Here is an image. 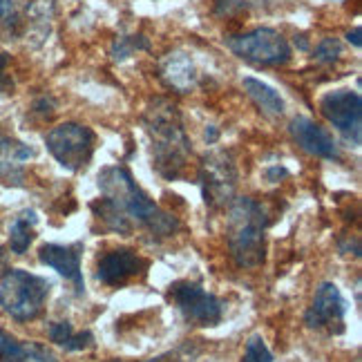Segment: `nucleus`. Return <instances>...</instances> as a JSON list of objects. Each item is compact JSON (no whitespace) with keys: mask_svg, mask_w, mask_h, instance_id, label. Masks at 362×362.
I'll return each instance as SVG.
<instances>
[{"mask_svg":"<svg viewBox=\"0 0 362 362\" xmlns=\"http://www.w3.org/2000/svg\"><path fill=\"white\" fill-rule=\"evenodd\" d=\"M99 188L103 192V199H107L110 206L130 226L134 221V224L148 228L150 233L159 235V238L173 235L179 228V221L170 213L161 211L141 190V186L136 184L130 170L123 168V165H107V168H103L99 173Z\"/></svg>","mask_w":362,"mask_h":362,"instance_id":"1","label":"nucleus"},{"mask_svg":"<svg viewBox=\"0 0 362 362\" xmlns=\"http://www.w3.org/2000/svg\"><path fill=\"white\" fill-rule=\"evenodd\" d=\"M146 132L152 139V159L163 179H177L190 157V141L181 128L177 107L170 101L157 99L144 115Z\"/></svg>","mask_w":362,"mask_h":362,"instance_id":"2","label":"nucleus"},{"mask_svg":"<svg viewBox=\"0 0 362 362\" xmlns=\"http://www.w3.org/2000/svg\"><path fill=\"white\" fill-rule=\"evenodd\" d=\"M269 217L264 206L250 197H242L230 206L228 213V248L233 259L242 269H253L264 262V235Z\"/></svg>","mask_w":362,"mask_h":362,"instance_id":"3","label":"nucleus"},{"mask_svg":"<svg viewBox=\"0 0 362 362\" xmlns=\"http://www.w3.org/2000/svg\"><path fill=\"white\" fill-rule=\"evenodd\" d=\"M49 288L52 284L45 277L23 269H11L0 280V306L9 317L18 322H30L43 311Z\"/></svg>","mask_w":362,"mask_h":362,"instance_id":"4","label":"nucleus"},{"mask_svg":"<svg viewBox=\"0 0 362 362\" xmlns=\"http://www.w3.org/2000/svg\"><path fill=\"white\" fill-rule=\"evenodd\" d=\"M96 134L81 123H61L45 136V146L65 170L78 173L90 163L94 155Z\"/></svg>","mask_w":362,"mask_h":362,"instance_id":"5","label":"nucleus"},{"mask_svg":"<svg viewBox=\"0 0 362 362\" xmlns=\"http://www.w3.org/2000/svg\"><path fill=\"white\" fill-rule=\"evenodd\" d=\"M226 45L240 59L255 65H284L291 59L288 40L271 27H257L248 34L228 36Z\"/></svg>","mask_w":362,"mask_h":362,"instance_id":"6","label":"nucleus"},{"mask_svg":"<svg viewBox=\"0 0 362 362\" xmlns=\"http://www.w3.org/2000/svg\"><path fill=\"white\" fill-rule=\"evenodd\" d=\"M170 300L177 304L186 322L194 327H217L224 320V302L217 296L190 280H181L170 286Z\"/></svg>","mask_w":362,"mask_h":362,"instance_id":"7","label":"nucleus"},{"mask_svg":"<svg viewBox=\"0 0 362 362\" xmlns=\"http://www.w3.org/2000/svg\"><path fill=\"white\" fill-rule=\"evenodd\" d=\"M320 112L322 117L333 123V128H338L342 136L354 148L360 146V125H362V99L358 92L351 90H338L327 94L320 101Z\"/></svg>","mask_w":362,"mask_h":362,"instance_id":"8","label":"nucleus"},{"mask_svg":"<svg viewBox=\"0 0 362 362\" xmlns=\"http://www.w3.org/2000/svg\"><path fill=\"white\" fill-rule=\"evenodd\" d=\"M199 184L204 190V199L211 208L226 206L238 186V173L235 165L226 155H213L208 157L199 170Z\"/></svg>","mask_w":362,"mask_h":362,"instance_id":"9","label":"nucleus"},{"mask_svg":"<svg viewBox=\"0 0 362 362\" xmlns=\"http://www.w3.org/2000/svg\"><path fill=\"white\" fill-rule=\"evenodd\" d=\"M344 313L346 302L340 293V288L333 282L320 284L313 304L304 313V322L309 329H327L329 333H342L344 331Z\"/></svg>","mask_w":362,"mask_h":362,"instance_id":"10","label":"nucleus"},{"mask_svg":"<svg viewBox=\"0 0 362 362\" xmlns=\"http://www.w3.org/2000/svg\"><path fill=\"white\" fill-rule=\"evenodd\" d=\"M148 269V262L136 255L132 248H117L105 253L96 264V280L105 286H121L132 277L141 275Z\"/></svg>","mask_w":362,"mask_h":362,"instance_id":"11","label":"nucleus"},{"mask_svg":"<svg viewBox=\"0 0 362 362\" xmlns=\"http://www.w3.org/2000/svg\"><path fill=\"white\" fill-rule=\"evenodd\" d=\"M288 132L296 139V144L306 150L309 155H315L320 159H329V161H338L340 159V150L338 144L333 141V136L320 128V125L306 117H296L288 123Z\"/></svg>","mask_w":362,"mask_h":362,"instance_id":"12","label":"nucleus"},{"mask_svg":"<svg viewBox=\"0 0 362 362\" xmlns=\"http://www.w3.org/2000/svg\"><path fill=\"white\" fill-rule=\"evenodd\" d=\"M81 257H83V244H69V246H61V244H43L38 248V259L40 264L54 269L59 275H63L65 280L74 282L78 293L86 291V284H83V273H81Z\"/></svg>","mask_w":362,"mask_h":362,"instance_id":"13","label":"nucleus"},{"mask_svg":"<svg viewBox=\"0 0 362 362\" xmlns=\"http://www.w3.org/2000/svg\"><path fill=\"white\" fill-rule=\"evenodd\" d=\"M161 76L168 83V88L177 92H188L194 86V81H197L192 61L184 57V54H170L161 65Z\"/></svg>","mask_w":362,"mask_h":362,"instance_id":"14","label":"nucleus"},{"mask_svg":"<svg viewBox=\"0 0 362 362\" xmlns=\"http://www.w3.org/2000/svg\"><path fill=\"white\" fill-rule=\"evenodd\" d=\"M242 86H244V92L255 101V105L264 115H269V117L284 115V99L280 96V92H275L271 86H267V83H262L257 78H250V76H246L242 81Z\"/></svg>","mask_w":362,"mask_h":362,"instance_id":"15","label":"nucleus"},{"mask_svg":"<svg viewBox=\"0 0 362 362\" xmlns=\"http://www.w3.org/2000/svg\"><path fill=\"white\" fill-rule=\"evenodd\" d=\"M47 336L54 344L63 346L65 351H83L88 349V346L94 344V336L90 331H74V327L67 322H54L49 329H47Z\"/></svg>","mask_w":362,"mask_h":362,"instance_id":"16","label":"nucleus"},{"mask_svg":"<svg viewBox=\"0 0 362 362\" xmlns=\"http://www.w3.org/2000/svg\"><path fill=\"white\" fill-rule=\"evenodd\" d=\"M36 213L34 211H25L16 217V221L9 228V248L11 253L23 255L30 244L34 242V226H36Z\"/></svg>","mask_w":362,"mask_h":362,"instance_id":"17","label":"nucleus"},{"mask_svg":"<svg viewBox=\"0 0 362 362\" xmlns=\"http://www.w3.org/2000/svg\"><path fill=\"white\" fill-rule=\"evenodd\" d=\"M30 342H21L11 333L0 329V362H25Z\"/></svg>","mask_w":362,"mask_h":362,"instance_id":"18","label":"nucleus"},{"mask_svg":"<svg viewBox=\"0 0 362 362\" xmlns=\"http://www.w3.org/2000/svg\"><path fill=\"white\" fill-rule=\"evenodd\" d=\"M139 49H150V43L148 38L144 36H121L117 38L112 43V49H110V54H112L115 61H125L128 57H132L134 52Z\"/></svg>","mask_w":362,"mask_h":362,"instance_id":"19","label":"nucleus"},{"mask_svg":"<svg viewBox=\"0 0 362 362\" xmlns=\"http://www.w3.org/2000/svg\"><path fill=\"white\" fill-rule=\"evenodd\" d=\"M242 362H273V354L269 351V346L262 340V336L248 338Z\"/></svg>","mask_w":362,"mask_h":362,"instance_id":"20","label":"nucleus"},{"mask_svg":"<svg viewBox=\"0 0 362 362\" xmlns=\"http://www.w3.org/2000/svg\"><path fill=\"white\" fill-rule=\"evenodd\" d=\"M197 349H192V346L186 342L177 346L175 351H168V354H161L157 358H150V360H144V362H194V358H197ZM112 362H119V360H112Z\"/></svg>","mask_w":362,"mask_h":362,"instance_id":"21","label":"nucleus"},{"mask_svg":"<svg viewBox=\"0 0 362 362\" xmlns=\"http://www.w3.org/2000/svg\"><path fill=\"white\" fill-rule=\"evenodd\" d=\"M340 57V43L338 38H322L315 47V61L317 63H333Z\"/></svg>","mask_w":362,"mask_h":362,"instance_id":"22","label":"nucleus"},{"mask_svg":"<svg viewBox=\"0 0 362 362\" xmlns=\"http://www.w3.org/2000/svg\"><path fill=\"white\" fill-rule=\"evenodd\" d=\"M25 362H59V360L47 349V346L38 344V342H30V349H27V360Z\"/></svg>","mask_w":362,"mask_h":362,"instance_id":"23","label":"nucleus"},{"mask_svg":"<svg viewBox=\"0 0 362 362\" xmlns=\"http://www.w3.org/2000/svg\"><path fill=\"white\" fill-rule=\"evenodd\" d=\"M244 0H215V13L217 16H235V13L244 11Z\"/></svg>","mask_w":362,"mask_h":362,"instance_id":"24","label":"nucleus"},{"mask_svg":"<svg viewBox=\"0 0 362 362\" xmlns=\"http://www.w3.org/2000/svg\"><path fill=\"white\" fill-rule=\"evenodd\" d=\"M7 65H9V57H7V54H0V92L7 90V88H11V81L5 76Z\"/></svg>","mask_w":362,"mask_h":362,"instance_id":"25","label":"nucleus"},{"mask_svg":"<svg viewBox=\"0 0 362 362\" xmlns=\"http://www.w3.org/2000/svg\"><path fill=\"white\" fill-rule=\"evenodd\" d=\"M13 11V0H0V23Z\"/></svg>","mask_w":362,"mask_h":362,"instance_id":"26","label":"nucleus"},{"mask_svg":"<svg viewBox=\"0 0 362 362\" xmlns=\"http://www.w3.org/2000/svg\"><path fill=\"white\" fill-rule=\"evenodd\" d=\"M360 27H356V30L354 32H349V34H346V40H349V43H354L356 47H360L362 45V40H360Z\"/></svg>","mask_w":362,"mask_h":362,"instance_id":"27","label":"nucleus"},{"mask_svg":"<svg viewBox=\"0 0 362 362\" xmlns=\"http://www.w3.org/2000/svg\"><path fill=\"white\" fill-rule=\"evenodd\" d=\"M267 175H269V179H271V181H275L277 177H284V175H286V170H284V168H280V165H275V168H271Z\"/></svg>","mask_w":362,"mask_h":362,"instance_id":"28","label":"nucleus"},{"mask_svg":"<svg viewBox=\"0 0 362 362\" xmlns=\"http://www.w3.org/2000/svg\"><path fill=\"white\" fill-rule=\"evenodd\" d=\"M217 134H219V132H217L215 128H208V130H206V139H208V141H211V144H213V141H217Z\"/></svg>","mask_w":362,"mask_h":362,"instance_id":"29","label":"nucleus"},{"mask_svg":"<svg viewBox=\"0 0 362 362\" xmlns=\"http://www.w3.org/2000/svg\"><path fill=\"white\" fill-rule=\"evenodd\" d=\"M336 3H338V0H336Z\"/></svg>","mask_w":362,"mask_h":362,"instance_id":"30","label":"nucleus"}]
</instances>
